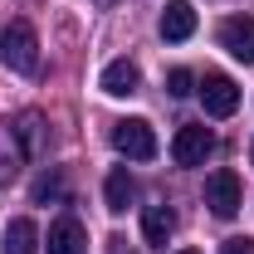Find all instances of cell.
Returning <instances> with one entry per match:
<instances>
[{
	"mask_svg": "<svg viewBox=\"0 0 254 254\" xmlns=\"http://www.w3.org/2000/svg\"><path fill=\"white\" fill-rule=\"evenodd\" d=\"M0 254H39V230H34V220H10L5 225V245H0Z\"/></svg>",
	"mask_w": 254,
	"mask_h": 254,
	"instance_id": "cell-11",
	"label": "cell"
},
{
	"mask_svg": "<svg viewBox=\"0 0 254 254\" xmlns=\"http://www.w3.org/2000/svg\"><path fill=\"white\" fill-rule=\"evenodd\" d=\"M103 195H108V210H113V215H123L127 205L137 200V181H132V171H127V166H118V171L108 176V186H103Z\"/></svg>",
	"mask_w": 254,
	"mask_h": 254,
	"instance_id": "cell-13",
	"label": "cell"
},
{
	"mask_svg": "<svg viewBox=\"0 0 254 254\" xmlns=\"http://www.w3.org/2000/svg\"><path fill=\"white\" fill-rule=\"evenodd\" d=\"M220 254H254V240H225Z\"/></svg>",
	"mask_w": 254,
	"mask_h": 254,
	"instance_id": "cell-16",
	"label": "cell"
},
{
	"mask_svg": "<svg viewBox=\"0 0 254 254\" xmlns=\"http://www.w3.org/2000/svg\"><path fill=\"white\" fill-rule=\"evenodd\" d=\"M220 49H230V59L254 64V15H235L220 25Z\"/></svg>",
	"mask_w": 254,
	"mask_h": 254,
	"instance_id": "cell-5",
	"label": "cell"
},
{
	"mask_svg": "<svg viewBox=\"0 0 254 254\" xmlns=\"http://www.w3.org/2000/svg\"><path fill=\"white\" fill-rule=\"evenodd\" d=\"M166 88H171V98H190L195 93V73H190V68H171Z\"/></svg>",
	"mask_w": 254,
	"mask_h": 254,
	"instance_id": "cell-15",
	"label": "cell"
},
{
	"mask_svg": "<svg viewBox=\"0 0 254 254\" xmlns=\"http://www.w3.org/2000/svg\"><path fill=\"white\" fill-rule=\"evenodd\" d=\"M250 157H254V147H250Z\"/></svg>",
	"mask_w": 254,
	"mask_h": 254,
	"instance_id": "cell-19",
	"label": "cell"
},
{
	"mask_svg": "<svg viewBox=\"0 0 254 254\" xmlns=\"http://www.w3.org/2000/svg\"><path fill=\"white\" fill-rule=\"evenodd\" d=\"M113 147L127 161H152L157 157V132H152L147 118H123V123L113 127Z\"/></svg>",
	"mask_w": 254,
	"mask_h": 254,
	"instance_id": "cell-2",
	"label": "cell"
},
{
	"mask_svg": "<svg viewBox=\"0 0 254 254\" xmlns=\"http://www.w3.org/2000/svg\"><path fill=\"white\" fill-rule=\"evenodd\" d=\"M93 5H98V10H113V5H118V0H93Z\"/></svg>",
	"mask_w": 254,
	"mask_h": 254,
	"instance_id": "cell-17",
	"label": "cell"
},
{
	"mask_svg": "<svg viewBox=\"0 0 254 254\" xmlns=\"http://www.w3.org/2000/svg\"><path fill=\"white\" fill-rule=\"evenodd\" d=\"M200 103H205L210 118H230V113L240 108V88H235V78H225V73H205V83H200Z\"/></svg>",
	"mask_w": 254,
	"mask_h": 254,
	"instance_id": "cell-4",
	"label": "cell"
},
{
	"mask_svg": "<svg viewBox=\"0 0 254 254\" xmlns=\"http://www.w3.org/2000/svg\"><path fill=\"white\" fill-rule=\"evenodd\" d=\"M44 200H64V176L59 171H44L34 181V205H44Z\"/></svg>",
	"mask_w": 254,
	"mask_h": 254,
	"instance_id": "cell-14",
	"label": "cell"
},
{
	"mask_svg": "<svg viewBox=\"0 0 254 254\" xmlns=\"http://www.w3.org/2000/svg\"><path fill=\"white\" fill-rule=\"evenodd\" d=\"M181 254H195V250H181Z\"/></svg>",
	"mask_w": 254,
	"mask_h": 254,
	"instance_id": "cell-18",
	"label": "cell"
},
{
	"mask_svg": "<svg viewBox=\"0 0 254 254\" xmlns=\"http://www.w3.org/2000/svg\"><path fill=\"white\" fill-rule=\"evenodd\" d=\"M0 59L15 73H34L39 68V34L30 20H10V30L0 34Z\"/></svg>",
	"mask_w": 254,
	"mask_h": 254,
	"instance_id": "cell-1",
	"label": "cell"
},
{
	"mask_svg": "<svg viewBox=\"0 0 254 254\" xmlns=\"http://www.w3.org/2000/svg\"><path fill=\"white\" fill-rule=\"evenodd\" d=\"M44 250H49V254H83V250H88V230L73 220V215H59V220L49 225Z\"/></svg>",
	"mask_w": 254,
	"mask_h": 254,
	"instance_id": "cell-8",
	"label": "cell"
},
{
	"mask_svg": "<svg viewBox=\"0 0 254 254\" xmlns=\"http://www.w3.org/2000/svg\"><path fill=\"white\" fill-rule=\"evenodd\" d=\"M25 142H20V132L15 123H0V186H10L15 176H20V166H25Z\"/></svg>",
	"mask_w": 254,
	"mask_h": 254,
	"instance_id": "cell-10",
	"label": "cell"
},
{
	"mask_svg": "<svg viewBox=\"0 0 254 254\" xmlns=\"http://www.w3.org/2000/svg\"><path fill=\"white\" fill-rule=\"evenodd\" d=\"M205 205H210L220 220H230V215L240 210V176H235V171H215V176L205 181Z\"/></svg>",
	"mask_w": 254,
	"mask_h": 254,
	"instance_id": "cell-6",
	"label": "cell"
},
{
	"mask_svg": "<svg viewBox=\"0 0 254 254\" xmlns=\"http://www.w3.org/2000/svg\"><path fill=\"white\" fill-rule=\"evenodd\" d=\"M190 34H195V5L190 0H166V10H161V39L181 44Z\"/></svg>",
	"mask_w": 254,
	"mask_h": 254,
	"instance_id": "cell-9",
	"label": "cell"
},
{
	"mask_svg": "<svg viewBox=\"0 0 254 254\" xmlns=\"http://www.w3.org/2000/svg\"><path fill=\"white\" fill-rule=\"evenodd\" d=\"M210 152H215V132L210 127H181L171 137V161L176 166H200Z\"/></svg>",
	"mask_w": 254,
	"mask_h": 254,
	"instance_id": "cell-3",
	"label": "cell"
},
{
	"mask_svg": "<svg viewBox=\"0 0 254 254\" xmlns=\"http://www.w3.org/2000/svg\"><path fill=\"white\" fill-rule=\"evenodd\" d=\"M171 230H176L171 205H147V210H142V240H147V245H166Z\"/></svg>",
	"mask_w": 254,
	"mask_h": 254,
	"instance_id": "cell-12",
	"label": "cell"
},
{
	"mask_svg": "<svg viewBox=\"0 0 254 254\" xmlns=\"http://www.w3.org/2000/svg\"><path fill=\"white\" fill-rule=\"evenodd\" d=\"M98 88L108 98H132L137 88H142V68L132 59H113L108 68H103V78H98Z\"/></svg>",
	"mask_w": 254,
	"mask_h": 254,
	"instance_id": "cell-7",
	"label": "cell"
}]
</instances>
